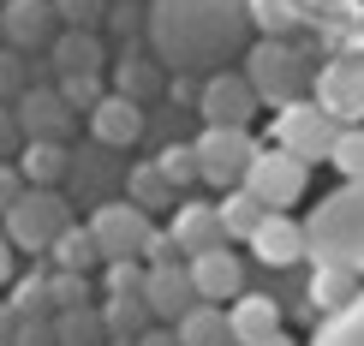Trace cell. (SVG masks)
<instances>
[{
  "instance_id": "d6986e66",
  "label": "cell",
  "mask_w": 364,
  "mask_h": 346,
  "mask_svg": "<svg viewBox=\"0 0 364 346\" xmlns=\"http://www.w3.org/2000/svg\"><path fill=\"white\" fill-rule=\"evenodd\" d=\"M358 293H364V281L358 275H346V269H311V287H305V317H341L346 305H358Z\"/></svg>"
},
{
  "instance_id": "5bb4252c",
  "label": "cell",
  "mask_w": 364,
  "mask_h": 346,
  "mask_svg": "<svg viewBox=\"0 0 364 346\" xmlns=\"http://www.w3.org/2000/svg\"><path fill=\"white\" fill-rule=\"evenodd\" d=\"M191 287H197V305H233L245 298V257H233V245L209 251V257H191Z\"/></svg>"
},
{
  "instance_id": "f1b7e54d",
  "label": "cell",
  "mask_w": 364,
  "mask_h": 346,
  "mask_svg": "<svg viewBox=\"0 0 364 346\" xmlns=\"http://www.w3.org/2000/svg\"><path fill=\"white\" fill-rule=\"evenodd\" d=\"M126 198L149 215V209H168V203H173V185H168V173H161L156 161H138L132 179H126Z\"/></svg>"
},
{
  "instance_id": "f907efd6",
  "label": "cell",
  "mask_w": 364,
  "mask_h": 346,
  "mask_svg": "<svg viewBox=\"0 0 364 346\" xmlns=\"http://www.w3.org/2000/svg\"><path fill=\"white\" fill-rule=\"evenodd\" d=\"M0 48H6V36H0Z\"/></svg>"
},
{
  "instance_id": "d4e9b609",
  "label": "cell",
  "mask_w": 364,
  "mask_h": 346,
  "mask_svg": "<svg viewBox=\"0 0 364 346\" xmlns=\"http://www.w3.org/2000/svg\"><path fill=\"white\" fill-rule=\"evenodd\" d=\"M179 346H233V328H227V310L221 305H197L191 317L173 323Z\"/></svg>"
},
{
  "instance_id": "74e56055",
  "label": "cell",
  "mask_w": 364,
  "mask_h": 346,
  "mask_svg": "<svg viewBox=\"0 0 364 346\" xmlns=\"http://www.w3.org/2000/svg\"><path fill=\"white\" fill-rule=\"evenodd\" d=\"M24 54H12V48H0V108H6L12 96H24Z\"/></svg>"
},
{
  "instance_id": "5b68a950",
  "label": "cell",
  "mask_w": 364,
  "mask_h": 346,
  "mask_svg": "<svg viewBox=\"0 0 364 346\" xmlns=\"http://www.w3.org/2000/svg\"><path fill=\"white\" fill-rule=\"evenodd\" d=\"M84 227L96 239L102 263H144V245H149V233H156V221H149L132 198H114V203H96V215H90Z\"/></svg>"
},
{
  "instance_id": "4316f807",
  "label": "cell",
  "mask_w": 364,
  "mask_h": 346,
  "mask_svg": "<svg viewBox=\"0 0 364 346\" xmlns=\"http://www.w3.org/2000/svg\"><path fill=\"white\" fill-rule=\"evenodd\" d=\"M215 209H221V227H227V239H245V245H251V233L269 221V209L257 203L245 185H239V191H227V198H221Z\"/></svg>"
},
{
  "instance_id": "8d00e7d4",
  "label": "cell",
  "mask_w": 364,
  "mask_h": 346,
  "mask_svg": "<svg viewBox=\"0 0 364 346\" xmlns=\"http://www.w3.org/2000/svg\"><path fill=\"white\" fill-rule=\"evenodd\" d=\"M328 168H341L346 179H364V126H358V131H341V138H335V156H328Z\"/></svg>"
},
{
  "instance_id": "30bf717a",
  "label": "cell",
  "mask_w": 364,
  "mask_h": 346,
  "mask_svg": "<svg viewBox=\"0 0 364 346\" xmlns=\"http://www.w3.org/2000/svg\"><path fill=\"white\" fill-rule=\"evenodd\" d=\"M0 36H6L12 54H48L54 36H60V18H54V0H0Z\"/></svg>"
},
{
  "instance_id": "ac0fdd59",
  "label": "cell",
  "mask_w": 364,
  "mask_h": 346,
  "mask_svg": "<svg viewBox=\"0 0 364 346\" xmlns=\"http://www.w3.org/2000/svg\"><path fill=\"white\" fill-rule=\"evenodd\" d=\"M227 328H233V346H269L281 335V305L269 293H245L227 305Z\"/></svg>"
},
{
  "instance_id": "1f68e13d",
  "label": "cell",
  "mask_w": 364,
  "mask_h": 346,
  "mask_svg": "<svg viewBox=\"0 0 364 346\" xmlns=\"http://www.w3.org/2000/svg\"><path fill=\"white\" fill-rule=\"evenodd\" d=\"M156 168L168 173L173 191H186V185H197V179H203V173H197V149H191V144H168V149L156 156Z\"/></svg>"
},
{
  "instance_id": "f546056e",
  "label": "cell",
  "mask_w": 364,
  "mask_h": 346,
  "mask_svg": "<svg viewBox=\"0 0 364 346\" xmlns=\"http://www.w3.org/2000/svg\"><path fill=\"white\" fill-rule=\"evenodd\" d=\"M311 346H364V293H358V305L341 310V317H323V323H316Z\"/></svg>"
},
{
  "instance_id": "3957f363",
  "label": "cell",
  "mask_w": 364,
  "mask_h": 346,
  "mask_svg": "<svg viewBox=\"0 0 364 346\" xmlns=\"http://www.w3.org/2000/svg\"><path fill=\"white\" fill-rule=\"evenodd\" d=\"M245 84L257 90V102H269V108H293V102H305V90L316 84L311 78V54L299 48V42H251L245 48Z\"/></svg>"
},
{
  "instance_id": "ba28073f",
  "label": "cell",
  "mask_w": 364,
  "mask_h": 346,
  "mask_svg": "<svg viewBox=\"0 0 364 346\" xmlns=\"http://www.w3.org/2000/svg\"><path fill=\"white\" fill-rule=\"evenodd\" d=\"M335 138H341V126L316 108V102H293V108L275 114V149H287V156L305 161V168L335 156Z\"/></svg>"
},
{
  "instance_id": "8fae6325",
  "label": "cell",
  "mask_w": 364,
  "mask_h": 346,
  "mask_svg": "<svg viewBox=\"0 0 364 346\" xmlns=\"http://www.w3.org/2000/svg\"><path fill=\"white\" fill-rule=\"evenodd\" d=\"M203 126H227V131H251L257 114V90L245 84V72H215L203 78V102H197Z\"/></svg>"
},
{
  "instance_id": "816d5d0a",
  "label": "cell",
  "mask_w": 364,
  "mask_h": 346,
  "mask_svg": "<svg viewBox=\"0 0 364 346\" xmlns=\"http://www.w3.org/2000/svg\"><path fill=\"white\" fill-rule=\"evenodd\" d=\"M108 6H119V0H108Z\"/></svg>"
},
{
  "instance_id": "681fc988",
  "label": "cell",
  "mask_w": 364,
  "mask_h": 346,
  "mask_svg": "<svg viewBox=\"0 0 364 346\" xmlns=\"http://www.w3.org/2000/svg\"><path fill=\"white\" fill-rule=\"evenodd\" d=\"M358 24H364V6H358Z\"/></svg>"
},
{
  "instance_id": "7bdbcfd3",
  "label": "cell",
  "mask_w": 364,
  "mask_h": 346,
  "mask_svg": "<svg viewBox=\"0 0 364 346\" xmlns=\"http://www.w3.org/2000/svg\"><path fill=\"white\" fill-rule=\"evenodd\" d=\"M12 346H54V317L48 323H18V340Z\"/></svg>"
},
{
  "instance_id": "ee69618b",
  "label": "cell",
  "mask_w": 364,
  "mask_h": 346,
  "mask_svg": "<svg viewBox=\"0 0 364 346\" xmlns=\"http://www.w3.org/2000/svg\"><path fill=\"white\" fill-rule=\"evenodd\" d=\"M173 102L179 108H197L203 102V78H173Z\"/></svg>"
},
{
  "instance_id": "c3c4849f",
  "label": "cell",
  "mask_w": 364,
  "mask_h": 346,
  "mask_svg": "<svg viewBox=\"0 0 364 346\" xmlns=\"http://www.w3.org/2000/svg\"><path fill=\"white\" fill-rule=\"evenodd\" d=\"M269 346H299V340H293V335H275V340H269Z\"/></svg>"
},
{
  "instance_id": "7dc6e473",
  "label": "cell",
  "mask_w": 364,
  "mask_h": 346,
  "mask_svg": "<svg viewBox=\"0 0 364 346\" xmlns=\"http://www.w3.org/2000/svg\"><path fill=\"white\" fill-rule=\"evenodd\" d=\"M6 281H12V239L0 233V287H6Z\"/></svg>"
},
{
  "instance_id": "7402d4cb",
  "label": "cell",
  "mask_w": 364,
  "mask_h": 346,
  "mask_svg": "<svg viewBox=\"0 0 364 346\" xmlns=\"http://www.w3.org/2000/svg\"><path fill=\"white\" fill-rule=\"evenodd\" d=\"M18 173L30 191H60V179L72 173V149L66 144H24L18 149Z\"/></svg>"
},
{
  "instance_id": "44dd1931",
  "label": "cell",
  "mask_w": 364,
  "mask_h": 346,
  "mask_svg": "<svg viewBox=\"0 0 364 346\" xmlns=\"http://www.w3.org/2000/svg\"><path fill=\"white\" fill-rule=\"evenodd\" d=\"M316 18V0H251V30H263L269 42H293V30Z\"/></svg>"
},
{
  "instance_id": "f35d334b",
  "label": "cell",
  "mask_w": 364,
  "mask_h": 346,
  "mask_svg": "<svg viewBox=\"0 0 364 346\" xmlns=\"http://www.w3.org/2000/svg\"><path fill=\"white\" fill-rule=\"evenodd\" d=\"M24 173H18V161H0V221L12 215V209H18V198H24Z\"/></svg>"
},
{
  "instance_id": "d6a6232c",
  "label": "cell",
  "mask_w": 364,
  "mask_h": 346,
  "mask_svg": "<svg viewBox=\"0 0 364 346\" xmlns=\"http://www.w3.org/2000/svg\"><path fill=\"white\" fill-rule=\"evenodd\" d=\"M48 298H54V317L60 310H90L96 298H90V281L84 275H60V269H48Z\"/></svg>"
},
{
  "instance_id": "7c38bea8",
  "label": "cell",
  "mask_w": 364,
  "mask_h": 346,
  "mask_svg": "<svg viewBox=\"0 0 364 346\" xmlns=\"http://www.w3.org/2000/svg\"><path fill=\"white\" fill-rule=\"evenodd\" d=\"M12 114H18V126H24V144H66L72 119H78L54 84H30Z\"/></svg>"
},
{
  "instance_id": "f6af8a7d",
  "label": "cell",
  "mask_w": 364,
  "mask_h": 346,
  "mask_svg": "<svg viewBox=\"0 0 364 346\" xmlns=\"http://www.w3.org/2000/svg\"><path fill=\"white\" fill-rule=\"evenodd\" d=\"M18 310H12V305H0V346H12V340H18Z\"/></svg>"
},
{
  "instance_id": "bcb514c9",
  "label": "cell",
  "mask_w": 364,
  "mask_h": 346,
  "mask_svg": "<svg viewBox=\"0 0 364 346\" xmlns=\"http://www.w3.org/2000/svg\"><path fill=\"white\" fill-rule=\"evenodd\" d=\"M132 346H179V335H173V328H149V335L132 340Z\"/></svg>"
},
{
  "instance_id": "603a6c76",
  "label": "cell",
  "mask_w": 364,
  "mask_h": 346,
  "mask_svg": "<svg viewBox=\"0 0 364 346\" xmlns=\"http://www.w3.org/2000/svg\"><path fill=\"white\" fill-rule=\"evenodd\" d=\"M161 84H168V78H161V66H156V54H119V66H114V96H126V102H138V108H144V102L149 96H156V90Z\"/></svg>"
},
{
  "instance_id": "60d3db41",
  "label": "cell",
  "mask_w": 364,
  "mask_h": 346,
  "mask_svg": "<svg viewBox=\"0 0 364 346\" xmlns=\"http://www.w3.org/2000/svg\"><path fill=\"white\" fill-rule=\"evenodd\" d=\"M161 263H179V245H173L168 227H156V233H149V245H144V269H161Z\"/></svg>"
},
{
  "instance_id": "7a4b0ae2",
  "label": "cell",
  "mask_w": 364,
  "mask_h": 346,
  "mask_svg": "<svg viewBox=\"0 0 364 346\" xmlns=\"http://www.w3.org/2000/svg\"><path fill=\"white\" fill-rule=\"evenodd\" d=\"M305 251H311V269H346L364 281V179H346L311 209Z\"/></svg>"
},
{
  "instance_id": "cb8c5ba5",
  "label": "cell",
  "mask_w": 364,
  "mask_h": 346,
  "mask_svg": "<svg viewBox=\"0 0 364 346\" xmlns=\"http://www.w3.org/2000/svg\"><path fill=\"white\" fill-rule=\"evenodd\" d=\"M96 310H102V328H108V340H119V346L144 340L149 328H156V317H149L144 298H102Z\"/></svg>"
},
{
  "instance_id": "484cf974",
  "label": "cell",
  "mask_w": 364,
  "mask_h": 346,
  "mask_svg": "<svg viewBox=\"0 0 364 346\" xmlns=\"http://www.w3.org/2000/svg\"><path fill=\"white\" fill-rule=\"evenodd\" d=\"M48 263L60 269V275H90V269L102 263V251H96V239H90V227H78V221H72V227L54 239Z\"/></svg>"
},
{
  "instance_id": "d590c367",
  "label": "cell",
  "mask_w": 364,
  "mask_h": 346,
  "mask_svg": "<svg viewBox=\"0 0 364 346\" xmlns=\"http://www.w3.org/2000/svg\"><path fill=\"white\" fill-rule=\"evenodd\" d=\"M144 263H108L102 269V287H108V298H144Z\"/></svg>"
},
{
  "instance_id": "9c48e42d",
  "label": "cell",
  "mask_w": 364,
  "mask_h": 346,
  "mask_svg": "<svg viewBox=\"0 0 364 346\" xmlns=\"http://www.w3.org/2000/svg\"><path fill=\"white\" fill-rule=\"evenodd\" d=\"M305 185H311V168H305V161H293L275 144L257 149V161H251V173H245V191L269 209V215H287V209L305 198Z\"/></svg>"
},
{
  "instance_id": "9a60e30c",
  "label": "cell",
  "mask_w": 364,
  "mask_h": 346,
  "mask_svg": "<svg viewBox=\"0 0 364 346\" xmlns=\"http://www.w3.org/2000/svg\"><path fill=\"white\" fill-rule=\"evenodd\" d=\"M144 305H149V317L156 323H179V317H191L197 310V287H191V269L186 263H161V269H149L144 275Z\"/></svg>"
},
{
  "instance_id": "ffe728a7",
  "label": "cell",
  "mask_w": 364,
  "mask_h": 346,
  "mask_svg": "<svg viewBox=\"0 0 364 346\" xmlns=\"http://www.w3.org/2000/svg\"><path fill=\"white\" fill-rule=\"evenodd\" d=\"M90 131H96V144H108V149H126V144H138V138H144V108L108 90V96H102V108L90 114Z\"/></svg>"
},
{
  "instance_id": "4dcf8cb0",
  "label": "cell",
  "mask_w": 364,
  "mask_h": 346,
  "mask_svg": "<svg viewBox=\"0 0 364 346\" xmlns=\"http://www.w3.org/2000/svg\"><path fill=\"white\" fill-rule=\"evenodd\" d=\"M12 310H18L24 323H48L54 317V298H48V275H24L18 287H12V298H6Z\"/></svg>"
},
{
  "instance_id": "4fadbf2b",
  "label": "cell",
  "mask_w": 364,
  "mask_h": 346,
  "mask_svg": "<svg viewBox=\"0 0 364 346\" xmlns=\"http://www.w3.org/2000/svg\"><path fill=\"white\" fill-rule=\"evenodd\" d=\"M168 233H173V245H179V257H209V251H221L227 245V227H221V209L215 203H173V221H168Z\"/></svg>"
},
{
  "instance_id": "2e32d148",
  "label": "cell",
  "mask_w": 364,
  "mask_h": 346,
  "mask_svg": "<svg viewBox=\"0 0 364 346\" xmlns=\"http://www.w3.org/2000/svg\"><path fill=\"white\" fill-rule=\"evenodd\" d=\"M48 66H54V84L60 78H102L108 72V48H102L96 30H60L48 48Z\"/></svg>"
},
{
  "instance_id": "f5cc1de1",
  "label": "cell",
  "mask_w": 364,
  "mask_h": 346,
  "mask_svg": "<svg viewBox=\"0 0 364 346\" xmlns=\"http://www.w3.org/2000/svg\"><path fill=\"white\" fill-rule=\"evenodd\" d=\"M108 346H119V340H108Z\"/></svg>"
},
{
  "instance_id": "e575fe53",
  "label": "cell",
  "mask_w": 364,
  "mask_h": 346,
  "mask_svg": "<svg viewBox=\"0 0 364 346\" xmlns=\"http://www.w3.org/2000/svg\"><path fill=\"white\" fill-rule=\"evenodd\" d=\"M54 18L60 30H96L108 18V0H54Z\"/></svg>"
},
{
  "instance_id": "ab89813d",
  "label": "cell",
  "mask_w": 364,
  "mask_h": 346,
  "mask_svg": "<svg viewBox=\"0 0 364 346\" xmlns=\"http://www.w3.org/2000/svg\"><path fill=\"white\" fill-rule=\"evenodd\" d=\"M144 24H149V6H138V0H119V6H108V30H114V36H119V30L132 36V30H144Z\"/></svg>"
},
{
  "instance_id": "6da1fadb",
  "label": "cell",
  "mask_w": 364,
  "mask_h": 346,
  "mask_svg": "<svg viewBox=\"0 0 364 346\" xmlns=\"http://www.w3.org/2000/svg\"><path fill=\"white\" fill-rule=\"evenodd\" d=\"M144 42L173 78H215L251 48V0H149Z\"/></svg>"
},
{
  "instance_id": "277c9868",
  "label": "cell",
  "mask_w": 364,
  "mask_h": 346,
  "mask_svg": "<svg viewBox=\"0 0 364 346\" xmlns=\"http://www.w3.org/2000/svg\"><path fill=\"white\" fill-rule=\"evenodd\" d=\"M72 227V203L60 198V191H24L18 209H12L6 221H0V233L12 239V251H30V257H48L54 251V239Z\"/></svg>"
},
{
  "instance_id": "8992f818",
  "label": "cell",
  "mask_w": 364,
  "mask_h": 346,
  "mask_svg": "<svg viewBox=\"0 0 364 346\" xmlns=\"http://www.w3.org/2000/svg\"><path fill=\"white\" fill-rule=\"evenodd\" d=\"M311 102L335 119L341 131H358L364 126V54H335L316 66V84H311Z\"/></svg>"
},
{
  "instance_id": "e0dca14e",
  "label": "cell",
  "mask_w": 364,
  "mask_h": 346,
  "mask_svg": "<svg viewBox=\"0 0 364 346\" xmlns=\"http://www.w3.org/2000/svg\"><path fill=\"white\" fill-rule=\"evenodd\" d=\"M251 257L263 263V269H293V263H305V257H311V251H305V221L269 215L263 227L251 233Z\"/></svg>"
},
{
  "instance_id": "836d02e7",
  "label": "cell",
  "mask_w": 364,
  "mask_h": 346,
  "mask_svg": "<svg viewBox=\"0 0 364 346\" xmlns=\"http://www.w3.org/2000/svg\"><path fill=\"white\" fill-rule=\"evenodd\" d=\"M54 90L66 96V108H72V114H84V119H90V114L102 108V96H108V78H60Z\"/></svg>"
},
{
  "instance_id": "83f0119b",
  "label": "cell",
  "mask_w": 364,
  "mask_h": 346,
  "mask_svg": "<svg viewBox=\"0 0 364 346\" xmlns=\"http://www.w3.org/2000/svg\"><path fill=\"white\" fill-rule=\"evenodd\" d=\"M54 346H108V328H102V310H60L54 317Z\"/></svg>"
},
{
  "instance_id": "52a82bcc",
  "label": "cell",
  "mask_w": 364,
  "mask_h": 346,
  "mask_svg": "<svg viewBox=\"0 0 364 346\" xmlns=\"http://www.w3.org/2000/svg\"><path fill=\"white\" fill-rule=\"evenodd\" d=\"M191 149H197V173L209 179L215 191H239L245 185V173H251V161H257V144L251 131H227V126H203L191 138Z\"/></svg>"
},
{
  "instance_id": "b9f144b4",
  "label": "cell",
  "mask_w": 364,
  "mask_h": 346,
  "mask_svg": "<svg viewBox=\"0 0 364 346\" xmlns=\"http://www.w3.org/2000/svg\"><path fill=\"white\" fill-rule=\"evenodd\" d=\"M18 149H24V126H18L12 108H0V161H12Z\"/></svg>"
}]
</instances>
